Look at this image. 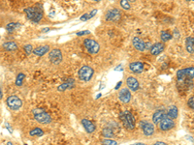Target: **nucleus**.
Returning a JSON list of instances; mask_svg holds the SVG:
<instances>
[{
  "label": "nucleus",
  "instance_id": "nucleus-1",
  "mask_svg": "<svg viewBox=\"0 0 194 145\" xmlns=\"http://www.w3.org/2000/svg\"><path fill=\"white\" fill-rule=\"evenodd\" d=\"M24 13L27 16V19L30 20H32L33 23H39L44 15V12H43V6L41 4H37L34 7H28L24 9Z\"/></svg>",
  "mask_w": 194,
  "mask_h": 145
},
{
  "label": "nucleus",
  "instance_id": "nucleus-2",
  "mask_svg": "<svg viewBox=\"0 0 194 145\" xmlns=\"http://www.w3.org/2000/svg\"><path fill=\"white\" fill-rule=\"evenodd\" d=\"M119 119L122 121V125L125 127L127 130H134L135 129V120L134 117L131 114L130 111L125 110L120 112L119 114Z\"/></svg>",
  "mask_w": 194,
  "mask_h": 145
},
{
  "label": "nucleus",
  "instance_id": "nucleus-3",
  "mask_svg": "<svg viewBox=\"0 0 194 145\" xmlns=\"http://www.w3.org/2000/svg\"><path fill=\"white\" fill-rule=\"evenodd\" d=\"M32 113L34 115V119L41 124H49L51 122V115L42 108H34L32 109Z\"/></svg>",
  "mask_w": 194,
  "mask_h": 145
},
{
  "label": "nucleus",
  "instance_id": "nucleus-4",
  "mask_svg": "<svg viewBox=\"0 0 194 145\" xmlns=\"http://www.w3.org/2000/svg\"><path fill=\"white\" fill-rule=\"evenodd\" d=\"M194 77V67H188L184 69H180L177 73V82L180 83L183 81L186 78H192Z\"/></svg>",
  "mask_w": 194,
  "mask_h": 145
},
{
  "label": "nucleus",
  "instance_id": "nucleus-5",
  "mask_svg": "<svg viewBox=\"0 0 194 145\" xmlns=\"http://www.w3.org/2000/svg\"><path fill=\"white\" fill-rule=\"evenodd\" d=\"M94 74V70L89 66H83L78 73L79 78L83 81H89Z\"/></svg>",
  "mask_w": 194,
  "mask_h": 145
},
{
  "label": "nucleus",
  "instance_id": "nucleus-6",
  "mask_svg": "<svg viewBox=\"0 0 194 145\" xmlns=\"http://www.w3.org/2000/svg\"><path fill=\"white\" fill-rule=\"evenodd\" d=\"M84 46L87 48V50L91 54H96L100 50L99 44L95 40H93V39H85Z\"/></svg>",
  "mask_w": 194,
  "mask_h": 145
},
{
  "label": "nucleus",
  "instance_id": "nucleus-7",
  "mask_svg": "<svg viewBox=\"0 0 194 145\" xmlns=\"http://www.w3.org/2000/svg\"><path fill=\"white\" fill-rule=\"evenodd\" d=\"M7 105L13 110H19L23 107V101H21L18 96H9L6 100Z\"/></svg>",
  "mask_w": 194,
  "mask_h": 145
},
{
  "label": "nucleus",
  "instance_id": "nucleus-8",
  "mask_svg": "<svg viewBox=\"0 0 194 145\" xmlns=\"http://www.w3.org/2000/svg\"><path fill=\"white\" fill-rule=\"evenodd\" d=\"M49 59L53 64L58 65L59 63H61L62 61V52L60 50L57 48H54L51 50V52L49 53Z\"/></svg>",
  "mask_w": 194,
  "mask_h": 145
},
{
  "label": "nucleus",
  "instance_id": "nucleus-9",
  "mask_svg": "<svg viewBox=\"0 0 194 145\" xmlns=\"http://www.w3.org/2000/svg\"><path fill=\"white\" fill-rule=\"evenodd\" d=\"M122 17V12L119 9L114 8L107 12L106 14V20L108 21H118Z\"/></svg>",
  "mask_w": 194,
  "mask_h": 145
},
{
  "label": "nucleus",
  "instance_id": "nucleus-10",
  "mask_svg": "<svg viewBox=\"0 0 194 145\" xmlns=\"http://www.w3.org/2000/svg\"><path fill=\"white\" fill-rule=\"evenodd\" d=\"M158 126H159V129H160L161 131H169L171 129H173L175 127V123H174L173 120H171L167 116H165L161 120V122L158 124Z\"/></svg>",
  "mask_w": 194,
  "mask_h": 145
},
{
  "label": "nucleus",
  "instance_id": "nucleus-11",
  "mask_svg": "<svg viewBox=\"0 0 194 145\" xmlns=\"http://www.w3.org/2000/svg\"><path fill=\"white\" fill-rule=\"evenodd\" d=\"M140 126H141V129L142 131H143V133L145 135H146V137H150V135H152L153 133H154V126L153 124H152V123H149V122H141L140 123Z\"/></svg>",
  "mask_w": 194,
  "mask_h": 145
},
{
  "label": "nucleus",
  "instance_id": "nucleus-12",
  "mask_svg": "<svg viewBox=\"0 0 194 145\" xmlns=\"http://www.w3.org/2000/svg\"><path fill=\"white\" fill-rule=\"evenodd\" d=\"M126 84L128 86V89L133 92H136L140 87L139 81H138L137 78L134 77H128L126 80Z\"/></svg>",
  "mask_w": 194,
  "mask_h": 145
},
{
  "label": "nucleus",
  "instance_id": "nucleus-13",
  "mask_svg": "<svg viewBox=\"0 0 194 145\" xmlns=\"http://www.w3.org/2000/svg\"><path fill=\"white\" fill-rule=\"evenodd\" d=\"M119 98L124 104H128L131 100V92L128 88H123L120 90L119 94Z\"/></svg>",
  "mask_w": 194,
  "mask_h": 145
},
{
  "label": "nucleus",
  "instance_id": "nucleus-14",
  "mask_svg": "<svg viewBox=\"0 0 194 145\" xmlns=\"http://www.w3.org/2000/svg\"><path fill=\"white\" fill-rule=\"evenodd\" d=\"M129 69L130 71L134 74H141L144 71V63L141 61H135V62H131L129 65Z\"/></svg>",
  "mask_w": 194,
  "mask_h": 145
},
{
  "label": "nucleus",
  "instance_id": "nucleus-15",
  "mask_svg": "<svg viewBox=\"0 0 194 145\" xmlns=\"http://www.w3.org/2000/svg\"><path fill=\"white\" fill-rule=\"evenodd\" d=\"M132 45L137 50H139V51L146 50V43L139 37H134V38H133Z\"/></svg>",
  "mask_w": 194,
  "mask_h": 145
},
{
  "label": "nucleus",
  "instance_id": "nucleus-16",
  "mask_svg": "<svg viewBox=\"0 0 194 145\" xmlns=\"http://www.w3.org/2000/svg\"><path fill=\"white\" fill-rule=\"evenodd\" d=\"M74 86H75V80H73V78L69 77V78H67V80L65 82L61 83V84L57 87V90L60 91V92H62V91H65L67 89H71Z\"/></svg>",
  "mask_w": 194,
  "mask_h": 145
},
{
  "label": "nucleus",
  "instance_id": "nucleus-17",
  "mask_svg": "<svg viewBox=\"0 0 194 145\" xmlns=\"http://www.w3.org/2000/svg\"><path fill=\"white\" fill-rule=\"evenodd\" d=\"M164 48H165L164 44L155 43L154 45H152V47H150V53L152 55H159L163 50H164Z\"/></svg>",
  "mask_w": 194,
  "mask_h": 145
},
{
  "label": "nucleus",
  "instance_id": "nucleus-18",
  "mask_svg": "<svg viewBox=\"0 0 194 145\" xmlns=\"http://www.w3.org/2000/svg\"><path fill=\"white\" fill-rule=\"evenodd\" d=\"M165 116H166V111L163 110V109L155 111L152 115V122L154 123V124H159Z\"/></svg>",
  "mask_w": 194,
  "mask_h": 145
},
{
  "label": "nucleus",
  "instance_id": "nucleus-19",
  "mask_svg": "<svg viewBox=\"0 0 194 145\" xmlns=\"http://www.w3.org/2000/svg\"><path fill=\"white\" fill-rule=\"evenodd\" d=\"M178 115H179V110L176 105H172V107H170L167 109L166 116L169 118V119H171V120L176 119V118L178 117Z\"/></svg>",
  "mask_w": 194,
  "mask_h": 145
},
{
  "label": "nucleus",
  "instance_id": "nucleus-20",
  "mask_svg": "<svg viewBox=\"0 0 194 145\" xmlns=\"http://www.w3.org/2000/svg\"><path fill=\"white\" fill-rule=\"evenodd\" d=\"M82 125L84 126L85 130L89 134H92L95 131V125L93 124L91 121H89L88 119H82Z\"/></svg>",
  "mask_w": 194,
  "mask_h": 145
},
{
  "label": "nucleus",
  "instance_id": "nucleus-21",
  "mask_svg": "<svg viewBox=\"0 0 194 145\" xmlns=\"http://www.w3.org/2000/svg\"><path fill=\"white\" fill-rule=\"evenodd\" d=\"M49 50H50L49 46H40V47H36L35 50H33V53L37 56H43V55H45Z\"/></svg>",
  "mask_w": 194,
  "mask_h": 145
},
{
  "label": "nucleus",
  "instance_id": "nucleus-22",
  "mask_svg": "<svg viewBox=\"0 0 194 145\" xmlns=\"http://www.w3.org/2000/svg\"><path fill=\"white\" fill-rule=\"evenodd\" d=\"M185 47L189 53H194V37H187L185 39Z\"/></svg>",
  "mask_w": 194,
  "mask_h": 145
},
{
  "label": "nucleus",
  "instance_id": "nucleus-23",
  "mask_svg": "<svg viewBox=\"0 0 194 145\" xmlns=\"http://www.w3.org/2000/svg\"><path fill=\"white\" fill-rule=\"evenodd\" d=\"M2 47L8 51H15L18 50V45L15 42H6L2 45Z\"/></svg>",
  "mask_w": 194,
  "mask_h": 145
},
{
  "label": "nucleus",
  "instance_id": "nucleus-24",
  "mask_svg": "<svg viewBox=\"0 0 194 145\" xmlns=\"http://www.w3.org/2000/svg\"><path fill=\"white\" fill-rule=\"evenodd\" d=\"M20 27V23H8L7 26H6V29H7V31L9 32V33H12V32H14L15 30H17L18 28Z\"/></svg>",
  "mask_w": 194,
  "mask_h": 145
},
{
  "label": "nucleus",
  "instance_id": "nucleus-25",
  "mask_svg": "<svg viewBox=\"0 0 194 145\" xmlns=\"http://www.w3.org/2000/svg\"><path fill=\"white\" fill-rule=\"evenodd\" d=\"M160 38H161V40L163 42H168V41H170L172 38H173V35H172L169 31H166V30H164V31L161 32Z\"/></svg>",
  "mask_w": 194,
  "mask_h": 145
},
{
  "label": "nucleus",
  "instance_id": "nucleus-26",
  "mask_svg": "<svg viewBox=\"0 0 194 145\" xmlns=\"http://www.w3.org/2000/svg\"><path fill=\"white\" fill-rule=\"evenodd\" d=\"M102 134H103V137H108V138L113 137H114V131L111 128H105V129L102 130Z\"/></svg>",
  "mask_w": 194,
  "mask_h": 145
},
{
  "label": "nucleus",
  "instance_id": "nucleus-27",
  "mask_svg": "<svg viewBox=\"0 0 194 145\" xmlns=\"http://www.w3.org/2000/svg\"><path fill=\"white\" fill-rule=\"evenodd\" d=\"M43 134H44V131L40 128H35L29 131V135H31V137H41Z\"/></svg>",
  "mask_w": 194,
  "mask_h": 145
},
{
  "label": "nucleus",
  "instance_id": "nucleus-28",
  "mask_svg": "<svg viewBox=\"0 0 194 145\" xmlns=\"http://www.w3.org/2000/svg\"><path fill=\"white\" fill-rule=\"evenodd\" d=\"M24 77H25V74H23V73L19 74L18 77H17V78H16V85L17 86H21V85H23V82Z\"/></svg>",
  "mask_w": 194,
  "mask_h": 145
},
{
  "label": "nucleus",
  "instance_id": "nucleus-29",
  "mask_svg": "<svg viewBox=\"0 0 194 145\" xmlns=\"http://www.w3.org/2000/svg\"><path fill=\"white\" fill-rule=\"evenodd\" d=\"M102 144L103 145H118V142L115 140L110 139V138H106L102 140Z\"/></svg>",
  "mask_w": 194,
  "mask_h": 145
},
{
  "label": "nucleus",
  "instance_id": "nucleus-30",
  "mask_svg": "<svg viewBox=\"0 0 194 145\" xmlns=\"http://www.w3.org/2000/svg\"><path fill=\"white\" fill-rule=\"evenodd\" d=\"M120 6H122L124 10H129V9L131 8L130 3H129L127 0H122V1H120Z\"/></svg>",
  "mask_w": 194,
  "mask_h": 145
},
{
  "label": "nucleus",
  "instance_id": "nucleus-31",
  "mask_svg": "<svg viewBox=\"0 0 194 145\" xmlns=\"http://www.w3.org/2000/svg\"><path fill=\"white\" fill-rule=\"evenodd\" d=\"M23 50L25 51V53H26L27 55H29V54H31L33 52V47L31 45H25L23 47Z\"/></svg>",
  "mask_w": 194,
  "mask_h": 145
},
{
  "label": "nucleus",
  "instance_id": "nucleus-32",
  "mask_svg": "<svg viewBox=\"0 0 194 145\" xmlns=\"http://www.w3.org/2000/svg\"><path fill=\"white\" fill-rule=\"evenodd\" d=\"M187 104H188V107H190L191 109H194V96H193V97H190V98L188 99Z\"/></svg>",
  "mask_w": 194,
  "mask_h": 145
},
{
  "label": "nucleus",
  "instance_id": "nucleus-33",
  "mask_svg": "<svg viewBox=\"0 0 194 145\" xmlns=\"http://www.w3.org/2000/svg\"><path fill=\"white\" fill-rule=\"evenodd\" d=\"M96 14H97V9H93V10H91V11H90L89 14H88L89 19H91V17H93Z\"/></svg>",
  "mask_w": 194,
  "mask_h": 145
},
{
  "label": "nucleus",
  "instance_id": "nucleus-34",
  "mask_svg": "<svg viewBox=\"0 0 194 145\" xmlns=\"http://www.w3.org/2000/svg\"><path fill=\"white\" fill-rule=\"evenodd\" d=\"M88 19H89L88 14H85V15H83V16L81 17V19H80V20H81L82 21H85V20H88Z\"/></svg>",
  "mask_w": 194,
  "mask_h": 145
},
{
  "label": "nucleus",
  "instance_id": "nucleus-35",
  "mask_svg": "<svg viewBox=\"0 0 194 145\" xmlns=\"http://www.w3.org/2000/svg\"><path fill=\"white\" fill-rule=\"evenodd\" d=\"M90 32L88 31V30H85V31H81V32H78L77 35L78 36H83V35H85V34H89Z\"/></svg>",
  "mask_w": 194,
  "mask_h": 145
},
{
  "label": "nucleus",
  "instance_id": "nucleus-36",
  "mask_svg": "<svg viewBox=\"0 0 194 145\" xmlns=\"http://www.w3.org/2000/svg\"><path fill=\"white\" fill-rule=\"evenodd\" d=\"M122 81H119V82H118V84H116V85H115V90H118V89L119 88V87H120V86H122Z\"/></svg>",
  "mask_w": 194,
  "mask_h": 145
},
{
  "label": "nucleus",
  "instance_id": "nucleus-37",
  "mask_svg": "<svg viewBox=\"0 0 194 145\" xmlns=\"http://www.w3.org/2000/svg\"><path fill=\"white\" fill-rule=\"evenodd\" d=\"M153 145H167L165 142H162V141H157V142H155Z\"/></svg>",
  "mask_w": 194,
  "mask_h": 145
},
{
  "label": "nucleus",
  "instance_id": "nucleus-38",
  "mask_svg": "<svg viewBox=\"0 0 194 145\" xmlns=\"http://www.w3.org/2000/svg\"><path fill=\"white\" fill-rule=\"evenodd\" d=\"M119 70H120V71H122V67L120 65H119L118 67L115 68V71H119Z\"/></svg>",
  "mask_w": 194,
  "mask_h": 145
},
{
  "label": "nucleus",
  "instance_id": "nucleus-39",
  "mask_svg": "<svg viewBox=\"0 0 194 145\" xmlns=\"http://www.w3.org/2000/svg\"><path fill=\"white\" fill-rule=\"evenodd\" d=\"M42 31H43V32H44V33H47V32H48V31H50V28H49V27L43 28V30H42Z\"/></svg>",
  "mask_w": 194,
  "mask_h": 145
},
{
  "label": "nucleus",
  "instance_id": "nucleus-40",
  "mask_svg": "<svg viewBox=\"0 0 194 145\" xmlns=\"http://www.w3.org/2000/svg\"><path fill=\"white\" fill-rule=\"evenodd\" d=\"M6 128H7L8 130H9V131H10V133H12V131H13V130H12V129L10 128V126H9V124H8V123H6Z\"/></svg>",
  "mask_w": 194,
  "mask_h": 145
},
{
  "label": "nucleus",
  "instance_id": "nucleus-41",
  "mask_svg": "<svg viewBox=\"0 0 194 145\" xmlns=\"http://www.w3.org/2000/svg\"><path fill=\"white\" fill-rule=\"evenodd\" d=\"M131 145H145V144L144 143H141V142H138L136 144H131Z\"/></svg>",
  "mask_w": 194,
  "mask_h": 145
},
{
  "label": "nucleus",
  "instance_id": "nucleus-42",
  "mask_svg": "<svg viewBox=\"0 0 194 145\" xmlns=\"http://www.w3.org/2000/svg\"><path fill=\"white\" fill-rule=\"evenodd\" d=\"M2 97H3V95H2V90L0 89V99H2Z\"/></svg>",
  "mask_w": 194,
  "mask_h": 145
},
{
  "label": "nucleus",
  "instance_id": "nucleus-43",
  "mask_svg": "<svg viewBox=\"0 0 194 145\" xmlns=\"http://www.w3.org/2000/svg\"><path fill=\"white\" fill-rule=\"evenodd\" d=\"M7 145H15V144L12 142H7Z\"/></svg>",
  "mask_w": 194,
  "mask_h": 145
}]
</instances>
